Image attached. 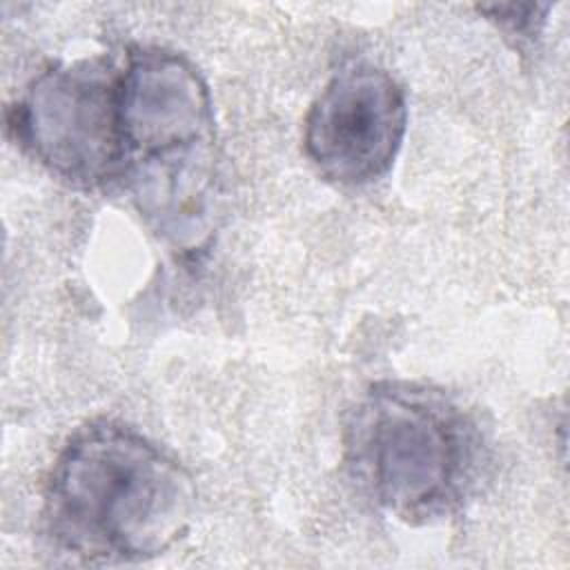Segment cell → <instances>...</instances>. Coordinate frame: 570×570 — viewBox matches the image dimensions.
<instances>
[{"mask_svg": "<svg viewBox=\"0 0 570 570\" xmlns=\"http://www.w3.org/2000/svg\"><path fill=\"white\" fill-rule=\"evenodd\" d=\"M194 505V479L171 452L122 421L94 419L53 461L42 534L71 563H140L185 537Z\"/></svg>", "mask_w": 570, "mask_h": 570, "instance_id": "6da1fadb", "label": "cell"}, {"mask_svg": "<svg viewBox=\"0 0 570 570\" xmlns=\"http://www.w3.org/2000/svg\"><path fill=\"white\" fill-rule=\"evenodd\" d=\"M120 183L147 227L198 256L218 218L220 165L212 96L200 71L165 47H134L120 67Z\"/></svg>", "mask_w": 570, "mask_h": 570, "instance_id": "7a4b0ae2", "label": "cell"}, {"mask_svg": "<svg viewBox=\"0 0 570 570\" xmlns=\"http://www.w3.org/2000/svg\"><path fill=\"white\" fill-rule=\"evenodd\" d=\"M407 100L381 67L352 62L314 98L303 122V149L316 171L345 187L383 178L403 145Z\"/></svg>", "mask_w": 570, "mask_h": 570, "instance_id": "5b68a950", "label": "cell"}, {"mask_svg": "<svg viewBox=\"0 0 570 570\" xmlns=\"http://www.w3.org/2000/svg\"><path fill=\"white\" fill-rule=\"evenodd\" d=\"M120 67L109 58L51 65L9 111L16 140L80 189L120 183Z\"/></svg>", "mask_w": 570, "mask_h": 570, "instance_id": "277c9868", "label": "cell"}, {"mask_svg": "<svg viewBox=\"0 0 570 570\" xmlns=\"http://www.w3.org/2000/svg\"><path fill=\"white\" fill-rule=\"evenodd\" d=\"M479 11L488 13L492 22H497L505 33L519 38H532L539 33L541 22L546 20L548 4H492L479 7Z\"/></svg>", "mask_w": 570, "mask_h": 570, "instance_id": "8992f818", "label": "cell"}, {"mask_svg": "<svg viewBox=\"0 0 570 570\" xmlns=\"http://www.w3.org/2000/svg\"><path fill=\"white\" fill-rule=\"evenodd\" d=\"M483 436L439 387L381 381L350 407L343 459L356 488L410 525L452 517L481 470Z\"/></svg>", "mask_w": 570, "mask_h": 570, "instance_id": "3957f363", "label": "cell"}]
</instances>
